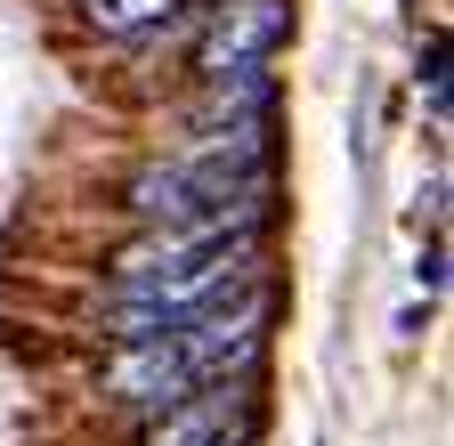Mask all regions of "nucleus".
<instances>
[{"label": "nucleus", "mask_w": 454, "mask_h": 446, "mask_svg": "<svg viewBox=\"0 0 454 446\" xmlns=\"http://www.w3.org/2000/svg\"><path fill=\"white\" fill-rule=\"evenodd\" d=\"M252 430H260V398L244 373V381H195L170 406H154L138 446H219V438H252Z\"/></svg>", "instance_id": "nucleus-2"}, {"label": "nucleus", "mask_w": 454, "mask_h": 446, "mask_svg": "<svg viewBox=\"0 0 454 446\" xmlns=\"http://www.w3.org/2000/svg\"><path fill=\"white\" fill-rule=\"evenodd\" d=\"M179 9H195V0H82V25L106 33V41H146V33H162Z\"/></svg>", "instance_id": "nucleus-5"}, {"label": "nucleus", "mask_w": 454, "mask_h": 446, "mask_svg": "<svg viewBox=\"0 0 454 446\" xmlns=\"http://www.w3.org/2000/svg\"><path fill=\"white\" fill-rule=\"evenodd\" d=\"M284 33H293V0H227V9H211V25L195 41V82L236 74V66H268Z\"/></svg>", "instance_id": "nucleus-3"}, {"label": "nucleus", "mask_w": 454, "mask_h": 446, "mask_svg": "<svg viewBox=\"0 0 454 446\" xmlns=\"http://www.w3.org/2000/svg\"><path fill=\"white\" fill-rule=\"evenodd\" d=\"M219 446H252V438H219Z\"/></svg>", "instance_id": "nucleus-6"}, {"label": "nucleus", "mask_w": 454, "mask_h": 446, "mask_svg": "<svg viewBox=\"0 0 454 446\" xmlns=\"http://www.w3.org/2000/svg\"><path fill=\"white\" fill-rule=\"evenodd\" d=\"M268 317H276V293L252 276L244 293H227V301L195 309L187 325H170V341H179L195 381H244L260 365V349H268Z\"/></svg>", "instance_id": "nucleus-1"}, {"label": "nucleus", "mask_w": 454, "mask_h": 446, "mask_svg": "<svg viewBox=\"0 0 454 446\" xmlns=\"http://www.w3.org/2000/svg\"><path fill=\"white\" fill-rule=\"evenodd\" d=\"M98 389L122 398V406H138V414H154V406L179 398V389H195V373H187V357H179L170 333H146V341H114V357L98 365Z\"/></svg>", "instance_id": "nucleus-4"}]
</instances>
